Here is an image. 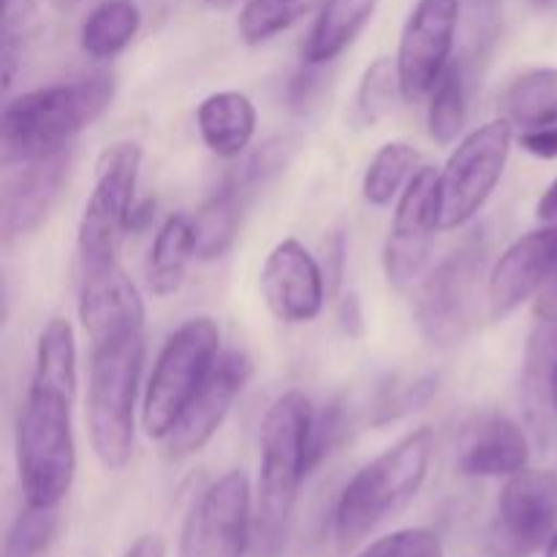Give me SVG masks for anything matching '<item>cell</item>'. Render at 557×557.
Wrapping results in <instances>:
<instances>
[{"instance_id": "cell-1", "label": "cell", "mask_w": 557, "mask_h": 557, "mask_svg": "<svg viewBox=\"0 0 557 557\" xmlns=\"http://www.w3.org/2000/svg\"><path fill=\"white\" fill-rule=\"evenodd\" d=\"M76 397V337L65 319L38 335L36 364L16 424V473L27 506L58 509L76 476L71 408Z\"/></svg>"}, {"instance_id": "cell-2", "label": "cell", "mask_w": 557, "mask_h": 557, "mask_svg": "<svg viewBox=\"0 0 557 557\" xmlns=\"http://www.w3.org/2000/svg\"><path fill=\"white\" fill-rule=\"evenodd\" d=\"M87 428L98 462L123 471L134 457L136 397L145 368V319H131L90 335Z\"/></svg>"}, {"instance_id": "cell-3", "label": "cell", "mask_w": 557, "mask_h": 557, "mask_svg": "<svg viewBox=\"0 0 557 557\" xmlns=\"http://www.w3.org/2000/svg\"><path fill=\"white\" fill-rule=\"evenodd\" d=\"M117 92L109 71L54 82L22 92L0 114V161L3 166L25 163L71 147L76 134L103 117Z\"/></svg>"}, {"instance_id": "cell-4", "label": "cell", "mask_w": 557, "mask_h": 557, "mask_svg": "<svg viewBox=\"0 0 557 557\" xmlns=\"http://www.w3.org/2000/svg\"><path fill=\"white\" fill-rule=\"evenodd\" d=\"M313 406L302 392H286L261 424L259 490L253 506L256 557H277L286 547L299 484L308 476V435Z\"/></svg>"}, {"instance_id": "cell-5", "label": "cell", "mask_w": 557, "mask_h": 557, "mask_svg": "<svg viewBox=\"0 0 557 557\" xmlns=\"http://www.w3.org/2000/svg\"><path fill=\"white\" fill-rule=\"evenodd\" d=\"M433 457V433L413 430L373 462L362 468L343 490L335 511V536L341 549L362 544L381 522L400 511L428 479Z\"/></svg>"}, {"instance_id": "cell-6", "label": "cell", "mask_w": 557, "mask_h": 557, "mask_svg": "<svg viewBox=\"0 0 557 557\" xmlns=\"http://www.w3.org/2000/svg\"><path fill=\"white\" fill-rule=\"evenodd\" d=\"M221 357V330L207 315L188 319L172 332L156 359L141 403V430L147 438L163 441L177 424L199 386Z\"/></svg>"}, {"instance_id": "cell-7", "label": "cell", "mask_w": 557, "mask_h": 557, "mask_svg": "<svg viewBox=\"0 0 557 557\" xmlns=\"http://www.w3.org/2000/svg\"><path fill=\"white\" fill-rule=\"evenodd\" d=\"M139 169L141 147L136 141H112L98 156L96 183L76 232L82 275L117 264L120 245L131 234Z\"/></svg>"}, {"instance_id": "cell-8", "label": "cell", "mask_w": 557, "mask_h": 557, "mask_svg": "<svg viewBox=\"0 0 557 557\" xmlns=\"http://www.w3.org/2000/svg\"><path fill=\"white\" fill-rule=\"evenodd\" d=\"M484 264L487 239L476 232L424 277L413 302V315L430 346L451 348L471 332Z\"/></svg>"}, {"instance_id": "cell-9", "label": "cell", "mask_w": 557, "mask_h": 557, "mask_svg": "<svg viewBox=\"0 0 557 557\" xmlns=\"http://www.w3.org/2000/svg\"><path fill=\"white\" fill-rule=\"evenodd\" d=\"M515 128L509 120H493L479 125L451 152L438 172L441 228H460L487 205L495 185L504 177L511 156Z\"/></svg>"}, {"instance_id": "cell-10", "label": "cell", "mask_w": 557, "mask_h": 557, "mask_svg": "<svg viewBox=\"0 0 557 557\" xmlns=\"http://www.w3.org/2000/svg\"><path fill=\"white\" fill-rule=\"evenodd\" d=\"M253 536V495L245 471H228L190 506L177 557H243Z\"/></svg>"}, {"instance_id": "cell-11", "label": "cell", "mask_w": 557, "mask_h": 557, "mask_svg": "<svg viewBox=\"0 0 557 557\" xmlns=\"http://www.w3.org/2000/svg\"><path fill=\"white\" fill-rule=\"evenodd\" d=\"M557 531V476L553 471L515 473L498 498L487 547L493 557H531Z\"/></svg>"}, {"instance_id": "cell-12", "label": "cell", "mask_w": 557, "mask_h": 557, "mask_svg": "<svg viewBox=\"0 0 557 557\" xmlns=\"http://www.w3.org/2000/svg\"><path fill=\"white\" fill-rule=\"evenodd\" d=\"M462 0H419L408 14L397 44V74L400 96L406 101H422L435 82L451 65Z\"/></svg>"}, {"instance_id": "cell-13", "label": "cell", "mask_w": 557, "mask_h": 557, "mask_svg": "<svg viewBox=\"0 0 557 557\" xmlns=\"http://www.w3.org/2000/svg\"><path fill=\"white\" fill-rule=\"evenodd\" d=\"M438 228V172L433 166H419L400 194L384 245V272L389 286L408 288L422 277L433 256Z\"/></svg>"}, {"instance_id": "cell-14", "label": "cell", "mask_w": 557, "mask_h": 557, "mask_svg": "<svg viewBox=\"0 0 557 557\" xmlns=\"http://www.w3.org/2000/svg\"><path fill=\"white\" fill-rule=\"evenodd\" d=\"M250 375H253V362L245 351L228 348L218 357L215 368L210 370L194 400L180 413L172 433L163 438V449H166L169 460H185L190 455H199L215 438V433L226 422L228 411H232L234 400L248 386Z\"/></svg>"}, {"instance_id": "cell-15", "label": "cell", "mask_w": 557, "mask_h": 557, "mask_svg": "<svg viewBox=\"0 0 557 557\" xmlns=\"http://www.w3.org/2000/svg\"><path fill=\"white\" fill-rule=\"evenodd\" d=\"M261 294L277 321L310 324L324 310L330 286L315 256L299 239H283L267 256Z\"/></svg>"}, {"instance_id": "cell-16", "label": "cell", "mask_w": 557, "mask_h": 557, "mask_svg": "<svg viewBox=\"0 0 557 557\" xmlns=\"http://www.w3.org/2000/svg\"><path fill=\"white\" fill-rule=\"evenodd\" d=\"M74 156V147H63L58 152L20 163V169L5 180L0 194L3 239L27 237L41 228L69 185Z\"/></svg>"}, {"instance_id": "cell-17", "label": "cell", "mask_w": 557, "mask_h": 557, "mask_svg": "<svg viewBox=\"0 0 557 557\" xmlns=\"http://www.w3.org/2000/svg\"><path fill=\"white\" fill-rule=\"evenodd\" d=\"M557 264V223L515 239L487 275L490 319L515 313L525 299L536 297Z\"/></svg>"}, {"instance_id": "cell-18", "label": "cell", "mask_w": 557, "mask_h": 557, "mask_svg": "<svg viewBox=\"0 0 557 557\" xmlns=\"http://www.w3.org/2000/svg\"><path fill=\"white\" fill-rule=\"evenodd\" d=\"M531 444L520 424L506 413H484L462 435L457 468L471 479H500L525 471Z\"/></svg>"}, {"instance_id": "cell-19", "label": "cell", "mask_w": 557, "mask_h": 557, "mask_svg": "<svg viewBox=\"0 0 557 557\" xmlns=\"http://www.w3.org/2000/svg\"><path fill=\"white\" fill-rule=\"evenodd\" d=\"M201 141L218 158H237L256 134V107L245 92L221 90L207 96L196 109Z\"/></svg>"}, {"instance_id": "cell-20", "label": "cell", "mask_w": 557, "mask_h": 557, "mask_svg": "<svg viewBox=\"0 0 557 557\" xmlns=\"http://www.w3.org/2000/svg\"><path fill=\"white\" fill-rule=\"evenodd\" d=\"M379 0H324L302 41V63L326 65L341 58L373 20Z\"/></svg>"}, {"instance_id": "cell-21", "label": "cell", "mask_w": 557, "mask_h": 557, "mask_svg": "<svg viewBox=\"0 0 557 557\" xmlns=\"http://www.w3.org/2000/svg\"><path fill=\"white\" fill-rule=\"evenodd\" d=\"M190 259H196L194 218L169 215L152 239L150 259H147V286L156 297H172L185 283Z\"/></svg>"}, {"instance_id": "cell-22", "label": "cell", "mask_w": 557, "mask_h": 557, "mask_svg": "<svg viewBox=\"0 0 557 557\" xmlns=\"http://www.w3.org/2000/svg\"><path fill=\"white\" fill-rule=\"evenodd\" d=\"M500 112L520 134L557 125V69H533L517 76L500 98Z\"/></svg>"}, {"instance_id": "cell-23", "label": "cell", "mask_w": 557, "mask_h": 557, "mask_svg": "<svg viewBox=\"0 0 557 557\" xmlns=\"http://www.w3.org/2000/svg\"><path fill=\"white\" fill-rule=\"evenodd\" d=\"M141 27V11L134 0H103L82 22V52L92 60L117 58L136 38Z\"/></svg>"}, {"instance_id": "cell-24", "label": "cell", "mask_w": 557, "mask_h": 557, "mask_svg": "<svg viewBox=\"0 0 557 557\" xmlns=\"http://www.w3.org/2000/svg\"><path fill=\"white\" fill-rule=\"evenodd\" d=\"M245 196L232 183L223 185L205 207L194 215V243L196 259L215 261L232 250L237 239L239 221H243Z\"/></svg>"}, {"instance_id": "cell-25", "label": "cell", "mask_w": 557, "mask_h": 557, "mask_svg": "<svg viewBox=\"0 0 557 557\" xmlns=\"http://www.w3.org/2000/svg\"><path fill=\"white\" fill-rule=\"evenodd\" d=\"M419 150L408 141H386L368 163L362 180L364 201L373 207H386L403 194L413 174L419 172Z\"/></svg>"}, {"instance_id": "cell-26", "label": "cell", "mask_w": 557, "mask_h": 557, "mask_svg": "<svg viewBox=\"0 0 557 557\" xmlns=\"http://www.w3.org/2000/svg\"><path fill=\"white\" fill-rule=\"evenodd\" d=\"M557 364V321H539L536 332L528 341L525 351V375H522V389H525L528 413L536 424L547 419L553 408L549 384H553V370Z\"/></svg>"}, {"instance_id": "cell-27", "label": "cell", "mask_w": 557, "mask_h": 557, "mask_svg": "<svg viewBox=\"0 0 557 557\" xmlns=\"http://www.w3.org/2000/svg\"><path fill=\"white\" fill-rule=\"evenodd\" d=\"M468 117V74L460 63H451L430 90L428 128L438 145H451L466 128Z\"/></svg>"}, {"instance_id": "cell-28", "label": "cell", "mask_w": 557, "mask_h": 557, "mask_svg": "<svg viewBox=\"0 0 557 557\" xmlns=\"http://www.w3.org/2000/svg\"><path fill=\"white\" fill-rule=\"evenodd\" d=\"M319 3H324V0H245L237 20V33L243 44L259 47V44L270 41L292 25H297Z\"/></svg>"}, {"instance_id": "cell-29", "label": "cell", "mask_w": 557, "mask_h": 557, "mask_svg": "<svg viewBox=\"0 0 557 557\" xmlns=\"http://www.w3.org/2000/svg\"><path fill=\"white\" fill-rule=\"evenodd\" d=\"M400 90V74H397L395 58H375L364 71L357 90V117L359 123L375 125L392 112L395 96Z\"/></svg>"}, {"instance_id": "cell-30", "label": "cell", "mask_w": 557, "mask_h": 557, "mask_svg": "<svg viewBox=\"0 0 557 557\" xmlns=\"http://www.w3.org/2000/svg\"><path fill=\"white\" fill-rule=\"evenodd\" d=\"M54 536H58V511L25 506L5 533L3 557H41Z\"/></svg>"}, {"instance_id": "cell-31", "label": "cell", "mask_w": 557, "mask_h": 557, "mask_svg": "<svg viewBox=\"0 0 557 557\" xmlns=\"http://www.w3.org/2000/svg\"><path fill=\"white\" fill-rule=\"evenodd\" d=\"M297 147H299L297 136H277V139L264 141V145H261L259 150L243 163L237 177L228 180V183H232L245 199H248L259 185L270 183L277 172H283V169L292 163V158L297 156Z\"/></svg>"}, {"instance_id": "cell-32", "label": "cell", "mask_w": 557, "mask_h": 557, "mask_svg": "<svg viewBox=\"0 0 557 557\" xmlns=\"http://www.w3.org/2000/svg\"><path fill=\"white\" fill-rule=\"evenodd\" d=\"M346 428L348 413L343 400H332L321 411H313L308 435V471L319 468L332 455V449L346 438Z\"/></svg>"}, {"instance_id": "cell-33", "label": "cell", "mask_w": 557, "mask_h": 557, "mask_svg": "<svg viewBox=\"0 0 557 557\" xmlns=\"http://www.w3.org/2000/svg\"><path fill=\"white\" fill-rule=\"evenodd\" d=\"M438 389V379L435 375H428V379H419L413 384H392L384 386L379 397V417H375V424H386V422H395V419L406 417V413L419 411L430 397L435 395Z\"/></svg>"}, {"instance_id": "cell-34", "label": "cell", "mask_w": 557, "mask_h": 557, "mask_svg": "<svg viewBox=\"0 0 557 557\" xmlns=\"http://www.w3.org/2000/svg\"><path fill=\"white\" fill-rule=\"evenodd\" d=\"M359 557H444L441 539L424 528H408V531L389 533L362 549Z\"/></svg>"}, {"instance_id": "cell-35", "label": "cell", "mask_w": 557, "mask_h": 557, "mask_svg": "<svg viewBox=\"0 0 557 557\" xmlns=\"http://www.w3.org/2000/svg\"><path fill=\"white\" fill-rule=\"evenodd\" d=\"M319 69L321 65L302 63V69L294 74L292 85H288V101H292V107H308L310 98L315 96V90H319L321 85Z\"/></svg>"}, {"instance_id": "cell-36", "label": "cell", "mask_w": 557, "mask_h": 557, "mask_svg": "<svg viewBox=\"0 0 557 557\" xmlns=\"http://www.w3.org/2000/svg\"><path fill=\"white\" fill-rule=\"evenodd\" d=\"M343 264H346V237L335 232L330 243H326V286H330V294L341 288Z\"/></svg>"}, {"instance_id": "cell-37", "label": "cell", "mask_w": 557, "mask_h": 557, "mask_svg": "<svg viewBox=\"0 0 557 557\" xmlns=\"http://www.w3.org/2000/svg\"><path fill=\"white\" fill-rule=\"evenodd\" d=\"M520 141L531 156L544 158V161H555L557 158V125L544 131H533V134H520Z\"/></svg>"}, {"instance_id": "cell-38", "label": "cell", "mask_w": 557, "mask_h": 557, "mask_svg": "<svg viewBox=\"0 0 557 557\" xmlns=\"http://www.w3.org/2000/svg\"><path fill=\"white\" fill-rule=\"evenodd\" d=\"M337 321H341L343 332H346L348 337L364 335V313H362V302H359L357 294H348V297H343L341 310H337Z\"/></svg>"}, {"instance_id": "cell-39", "label": "cell", "mask_w": 557, "mask_h": 557, "mask_svg": "<svg viewBox=\"0 0 557 557\" xmlns=\"http://www.w3.org/2000/svg\"><path fill=\"white\" fill-rule=\"evenodd\" d=\"M533 313H536L539 321H557V264L553 275H549L547 283L542 286V292L536 294Z\"/></svg>"}, {"instance_id": "cell-40", "label": "cell", "mask_w": 557, "mask_h": 557, "mask_svg": "<svg viewBox=\"0 0 557 557\" xmlns=\"http://www.w3.org/2000/svg\"><path fill=\"white\" fill-rule=\"evenodd\" d=\"M123 557H166V544H163V539L158 533H147V536L136 539L134 547Z\"/></svg>"}, {"instance_id": "cell-41", "label": "cell", "mask_w": 557, "mask_h": 557, "mask_svg": "<svg viewBox=\"0 0 557 557\" xmlns=\"http://www.w3.org/2000/svg\"><path fill=\"white\" fill-rule=\"evenodd\" d=\"M152 218H156V199H139L134 205V210H131V234L136 232H145L147 226L152 223Z\"/></svg>"}, {"instance_id": "cell-42", "label": "cell", "mask_w": 557, "mask_h": 557, "mask_svg": "<svg viewBox=\"0 0 557 557\" xmlns=\"http://www.w3.org/2000/svg\"><path fill=\"white\" fill-rule=\"evenodd\" d=\"M536 218L542 223H547V226H553V223H557V177L553 180V183H549V188L544 190L542 199H539Z\"/></svg>"}, {"instance_id": "cell-43", "label": "cell", "mask_w": 557, "mask_h": 557, "mask_svg": "<svg viewBox=\"0 0 557 557\" xmlns=\"http://www.w3.org/2000/svg\"><path fill=\"white\" fill-rule=\"evenodd\" d=\"M49 3L60 11H69V9H76L79 3H85V0H49Z\"/></svg>"}, {"instance_id": "cell-44", "label": "cell", "mask_w": 557, "mask_h": 557, "mask_svg": "<svg viewBox=\"0 0 557 557\" xmlns=\"http://www.w3.org/2000/svg\"><path fill=\"white\" fill-rule=\"evenodd\" d=\"M549 397H553V408L557 411V364L553 370V384H549Z\"/></svg>"}, {"instance_id": "cell-45", "label": "cell", "mask_w": 557, "mask_h": 557, "mask_svg": "<svg viewBox=\"0 0 557 557\" xmlns=\"http://www.w3.org/2000/svg\"><path fill=\"white\" fill-rule=\"evenodd\" d=\"M205 3L210 5V9H228V5H234L237 0H205Z\"/></svg>"}, {"instance_id": "cell-46", "label": "cell", "mask_w": 557, "mask_h": 557, "mask_svg": "<svg viewBox=\"0 0 557 557\" xmlns=\"http://www.w3.org/2000/svg\"><path fill=\"white\" fill-rule=\"evenodd\" d=\"M547 557H557V531H555V536L549 539V544H547Z\"/></svg>"}, {"instance_id": "cell-47", "label": "cell", "mask_w": 557, "mask_h": 557, "mask_svg": "<svg viewBox=\"0 0 557 557\" xmlns=\"http://www.w3.org/2000/svg\"><path fill=\"white\" fill-rule=\"evenodd\" d=\"M20 3V0H5V5H16Z\"/></svg>"}]
</instances>
